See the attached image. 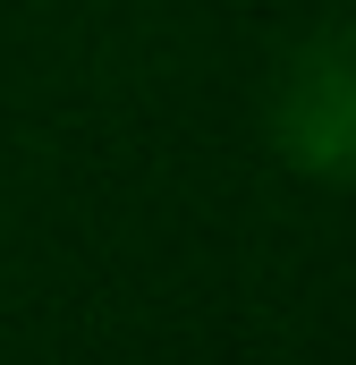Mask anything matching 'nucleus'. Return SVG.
Returning <instances> with one entry per match:
<instances>
[{"label": "nucleus", "mask_w": 356, "mask_h": 365, "mask_svg": "<svg viewBox=\"0 0 356 365\" xmlns=\"http://www.w3.org/2000/svg\"><path fill=\"white\" fill-rule=\"evenodd\" d=\"M271 145L297 179L356 187V26H331L280 60Z\"/></svg>", "instance_id": "nucleus-1"}]
</instances>
